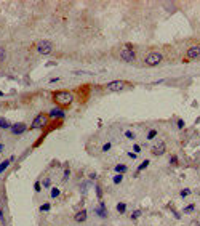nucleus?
I'll use <instances>...</instances> for the list:
<instances>
[{
  "label": "nucleus",
  "instance_id": "31",
  "mask_svg": "<svg viewBox=\"0 0 200 226\" xmlns=\"http://www.w3.org/2000/svg\"><path fill=\"white\" fill-rule=\"evenodd\" d=\"M170 164H171V165H178V164H179V159H178L176 156H171V157H170Z\"/></svg>",
  "mask_w": 200,
  "mask_h": 226
},
{
  "label": "nucleus",
  "instance_id": "12",
  "mask_svg": "<svg viewBox=\"0 0 200 226\" xmlns=\"http://www.w3.org/2000/svg\"><path fill=\"white\" fill-rule=\"evenodd\" d=\"M87 217H88V212L85 208H82L80 212H77L74 215V220H75V223H83V221H87Z\"/></svg>",
  "mask_w": 200,
  "mask_h": 226
},
{
  "label": "nucleus",
  "instance_id": "40",
  "mask_svg": "<svg viewBox=\"0 0 200 226\" xmlns=\"http://www.w3.org/2000/svg\"><path fill=\"white\" fill-rule=\"evenodd\" d=\"M0 96H3V91H0Z\"/></svg>",
  "mask_w": 200,
  "mask_h": 226
},
{
  "label": "nucleus",
  "instance_id": "1",
  "mask_svg": "<svg viewBox=\"0 0 200 226\" xmlns=\"http://www.w3.org/2000/svg\"><path fill=\"white\" fill-rule=\"evenodd\" d=\"M53 101L58 104V108H67V106L72 104L74 101V95L67 90H58V91H53Z\"/></svg>",
  "mask_w": 200,
  "mask_h": 226
},
{
  "label": "nucleus",
  "instance_id": "32",
  "mask_svg": "<svg viewBox=\"0 0 200 226\" xmlns=\"http://www.w3.org/2000/svg\"><path fill=\"white\" fill-rule=\"evenodd\" d=\"M111 148H112V145H111V143H106V145H103L101 151H103V152H107V151H111Z\"/></svg>",
  "mask_w": 200,
  "mask_h": 226
},
{
  "label": "nucleus",
  "instance_id": "20",
  "mask_svg": "<svg viewBox=\"0 0 200 226\" xmlns=\"http://www.w3.org/2000/svg\"><path fill=\"white\" fill-rule=\"evenodd\" d=\"M117 212L118 213H125V212H127V204H125V202H118L117 204Z\"/></svg>",
  "mask_w": 200,
  "mask_h": 226
},
{
  "label": "nucleus",
  "instance_id": "14",
  "mask_svg": "<svg viewBox=\"0 0 200 226\" xmlns=\"http://www.w3.org/2000/svg\"><path fill=\"white\" fill-rule=\"evenodd\" d=\"M11 122L8 120V119H5V117H0V128H3V130H10L11 128Z\"/></svg>",
  "mask_w": 200,
  "mask_h": 226
},
{
  "label": "nucleus",
  "instance_id": "39",
  "mask_svg": "<svg viewBox=\"0 0 200 226\" xmlns=\"http://www.w3.org/2000/svg\"><path fill=\"white\" fill-rule=\"evenodd\" d=\"M2 151H3V145L0 143V152H2Z\"/></svg>",
  "mask_w": 200,
  "mask_h": 226
},
{
  "label": "nucleus",
  "instance_id": "27",
  "mask_svg": "<svg viewBox=\"0 0 200 226\" xmlns=\"http://www.w3.org/2000/svg\"><path fill=\"white\" fill-rule=\"evenodd\" d=\"M191 193H192V191H191V188H184V189H182L181 193H179V196H181V197H187Z\"/></svg>",
  "mask_w": 200,
  "mask_h": 226
},
{
  "label": "nucleus",
  "instance_id": "34",
  "mask_svg": "<svg viewBox=\"0 0 200 226\" xmlns=\"http://www.w3.org/2000/svg\"><path fill=\"white\" fill-rule=\"evenodd\" d=\"M176 125H178V128L179 130H182V128H184V120H182V119H178V124H176Z\"/></svg>",
  "mask_w": 200,
  "mask_h": 226
},
{
  "label": "nucleus",
  "instance_id": "30",
  "mask_svg": "<svg viewBox=\"0 0 200 226\" xmlns=\"http://www.w3.org/2000/svg\"><path fill=\"white\" fill-rule=\"evenodd\" d=\"M139 217H141V210H135L133 213H131V220H138Z\"/></svg>",
  "mask_w": 200,
  "mask_h": 226
},
{
  "label": "nucleus",
  "instance_id": "11",
  "mask_svg": "<svg viewBox=\"0 0 200 226\" xmlns=\"http://www.w3.org/2000/svg\"><path fill=\"white\" fill-rule=\"evenodd\" d=\"M94 213L98 215V217L99 218H107V210H106V204H104V202H101L99 200V204H98V207L94 208Z\"/></svg>",
  "mask_w": 200,
  "mask_h": 226
},
{
  "label": "nucleus",
  "instance_id": "24",
  "mask_svg": "<svg viewBox=\"0 0 200 226\" xmlns=\"http://www.w3.org/2000/svg\"><path fill=\"white\" fill-rule=\"evenodd\" d=\"M61 191L59 188H51V199H56V197H59Z\"/></svg>",
  "mask_w": 200,
  "mask_h": 226
},
{
  "label": "nucleus",
  "instance_id": "33",
  "mask_svg": "<svg viewBox=\"0 0 200 226\" xmlns=\"http://www.w3.org/2000/svg\"><path fill=\"white\" fill-rule=\"evenodd\" d=\"M125 136H127L128 140H135V138H136V136H135V133L130 132V130H127V132H125Z\"/></svg>",
  "mask_w": 200,
  "mask_h": 226
},
{
  "label": "nucleus",
  "instance_id": "19",
  "mask_svg": "<svg viewBox=\"0 0 200 226\" xmlns=\"http://www.w3.org/2000/svg\"><path fill=\"white\" fill-rule=\"evenodd\" d=\"M155 136H157V130L152 128V130H149V132H147V135H146V140H149V141H151V140L155 138Z\"/></svg>",
  "mask_w": 200,
  "mask_h": 226
},
{
  "label": "nucleus",
  "instance_id": "9",
  "mask_svg": "<svg viewBox=\"0 0 200 226\" xmlns=\"http://www.w3.org/2000/svg\"><path fill=\"white\" fill-rule=\"evenodd\" d=\"M186 58L187 60H199L200 58V45H192L187 50V53H186Z\"/></svg>",
  "mask_w": 200,
  "mask_h": 226
},
{
  "label": "nucleus",
  "instance_id": "3",
  "mask_svg": "<svg viewBox=\"0 0 200 226\" xmlns=\"http://www.w3.org/2000/svg\"><path fill=\"white\" fill-rule=\"evenodd\" d=\"M37 51H39L40 55H43V56H46V55H51L53 53V43L50 42V40H39L35 45Z\"/></svg>",
  "mask_w": 200,
  "mask_h": 226
},
{
  "label": "nucleus",
  "instance_id": "22",
  "mask_svg": "<svg viewBox=\"0 0 200 226\" xmlns=\"http://www.w3.org/2000/svg\"><path fill=\"white\" fill-rule=\"evenodd\" d=\"M0 223H2V226H8V221H6L5 213H3V210H2V208H0Z\"/></svg>",
  "mask_w": 200,
  "mask_h": 226
},
{
  "label": "nucleus",
  "instance_id": "21",
  "mask_svg": "<svg viewBox=\"0 0 200 226\" xmlns=\"http://www.w3.org/2000/svg\"><path fill=\"white\" fill-rule=\"evenodd\" d=\"M50 208H51V204H50V202H45V204H42V205H40V208H39V210L43 213V212H50Z\"/></svg>",
  "mask_w": 200,
  "mask_h": 226
},
{
  "label": "nucleus",
  "instance_id": "29",
  "mask_svg": "<svg viewBox=\"0 0 200 226\" xmlns=\"http://www.w3.org/2000/svg\"><path fill=\"white\" fill-rule=\"evenodd\" d=\"M51 186V180L50 178H45V180L42 181V188H50Z\"/></svg>",
  "mask_w": 200,
  "mask_h": 226
},
{
  "label": "nucleus",
  "instance_id": "16",
  "mask_svg": "<svg viewBox=\"0 0 200 226\" xmlns=\"http://www.w3.org/2000/svg\"><path fill=\"white\" fill-rule=\"evenodd\" d=\"M149 164H151V160H149V159L143 160V162H141V165L136 169V173H135V176H138V175H139V172H143L144 169H147V167H149Z\"/></svg>",
  "mask_w": 200,
  "mask_h": 226
},
{
  "label": "nucleus",
  "instance_id": "17",
  "mask_svg": "<svg viewBox=\"0 0 200 226\" xmlns=\"http://www.w3.org/2000/svg\"><path fill=\"white\" fill-rule=\"evenodd\" d=\"M112 181H114V184H120L122 181H123V175H122V173H115L112 176Z\"/></svg>",
  "mask_w": 200,
  "mask_h": 226
},
{
  "label": "nucleus",
  "instance_id": "8",
  "mask_svg": "<svg viewBox=\"0 0 200 226\" xmlns=\"http://www.w3.org/2000/svg\"><path fill=\"white\" fill-rule=\"evenodd\" d=\"M165 151H167V145H165V141H157L154 146H152L151 152H152V156L160 157V156H163V154H165Z\"/></svg>",
  "mask_w": 200,
  "mask_h": 226
},
{
  "label": "nucleus",
  "instance_id": "37",
  "mask_svg": "<svg viewBox=\"0 0 200 226\" xmlns=\"http://www.w3.org/2000/svg\"><path fill=\"white\" fill-rule=\"evenodd\" d=\"M58 80H59V77H53L50 82H51V84H55V82H58Z\"/></svg>",
  "mask_w": 200,
  "mask_h": 226
},
{
  "label": "nucleus",
  "instance_id": "26",
  "mask_svg": "<svg viewBox=\"0 0 200 226\" xmlns=\"http://www.w3.org/2000/svg\"><path fill=\"white\" fill-rule=\"evenodd\" d=\"M69 176H70V170H69V167L66 165V169H64V175H63V181H67V180H69Z\"/></svg>",
  "mask_w": 200,
  "mask_h": 226
},
{
  "label": "nucleus",
  "instance_id": "15",
  "mask_svg": "<svg viewBox=\"0 0 200 226\" xmlns=\"http://www.w3.org/2000/svg\"><path fill=\"white\" fill-rule=\"evenodd\" d=\"M127 170H128V167L125 165V164H117V165L114 167V172L115 173H122V175H123V173H127Z\"/></svg>",
  "mask_w": 200,
  "mask_h": 226
},
{
  "label": "nucleus",
  "instance_id": "13",
  "mask_svg": "<svg viewBox=\"0 0 200 226\" xmlns=\"http://www.w3.org/2000/svg\"><path fill=\"white\" fill-rule=\"evenodd\" d=\"M13 160H15V156H11V157H10V159H5V160H3V162H0V175H2V173L5 172L6 169H8V165H10V164H11V162H13Z\"/></svg>",
  "mask_w": 200,
  "mask_h": 226
},
{
  "label": "nucleus",
  "instance_id": "18",
  "mask_svg": "<svg viewBox=\"0 0 200 226\" xmlns=\"http://www.w3.org/2000/svg\"><path fill=\"white\" fill-rule=\"evenodd\" d=\"M94 191H96V197L98 199H103V188H101V184H94Z\"/></svg>",
  "mask_w": 200,
  "mask_h": 226
},
{
  "label": "nucleus",
  "instance_id": "36",
  "mask_svg": "<svg viewBox=\"0 0 200 226\" xmlns=\"http://www.w3.org/2000/svg\"><path fill=\"white\" fill-rule=\"evenodd\" d=\"M90 180H96V173H90Z\"/></svg>",
  "mask_w": 200,
  "mask_h": 226
},
{
  "label": "nucleus",
  "instance_id": "4",
  "mask_svg": "<svg viewBox=\"0 0 200 226\" xmlns=\"http://www.w3.org/2000/svg\"><path fill=\"white\" fill-rule=\"evenodd\" d=\"M50 124V117L48 114H39L34 117L32 124H30V128H43Z\"/></svg>",
  "mask_w": 200,
  "mask_h": 226
},
{
  "label": "nucleus",
  "instance_id": "7",
  "mask_svg": "<svg viewBox=\"0 0 200 226\" xmlns=\"http://www.w3.org/2000/svg\"><path fill=\"white\" fill-rule=\"evenodd\" d=\"M27 128H29V127L26 125L24 122H16V124H13V125H11L10 132H11V135L19 136V135H23L24 132H27Z\"/></svg>",
  "mask_w": 200,
  "mask_h": 226
},
{
  "label": "nucleus",
  "instance_id": "28",
  "mask_svg": "<svg viewBox=\"0 0 200 226\" xmlns=\"http://www.w3.org/2000/svg\"><path fill=\"white\" fill-rule=\"evenodd\" d=\"M34 191H35V193H40V191H42V183H40V181H35V183H34Z\"/></svg>",
  "mask_w": 200,
  "mask_h": 226
},
{
  "label": "nucleus",
  "instance_id": "23",
  "mask_svg": "<svg viewBox=\"0 0 200 226\" xmlns=\"http://www.w3.org/2000/svg\"><path fill=\"white\" fill-rule=\"evenodd\" d=\"M194 210H195V205L194 204H189V205H186V207H184V210H182V212H184V213H192Z\"/></svg>",
  "mask_w": 200,
  "mask_h": 226
},
{
  "label": "nucleus",
  "instance_id": "5",
  "mask_svg": "<svg viewBox=\"0 0 200 226\" xmlns=\"http://www.w3.org/2000/svg\"><path fill=\"white\" fill-rule=\"evenodd\" d=\"M118 58H120V61H123V63H133L135 60H136V53H135L133 48H122L120 53H118Z\"/></svg>",
  "mask_w": 200,
  "mask_h": 226
},
{
  "label": "nucleus",
  "instance_id": "38",
  "mask_svg": "<svg viewBox=\"0 0 200 226\" xmlns=\"http://www.w3.org/2000/svg\"><path fill=\"white\" fill-rule=\"evenodd\" d=\"M128 156H130L131 159H135V157H136V154H135V152H128Z\"/></svg>",
  "mask_w": 200,
  "mask_h": 226
},
{
  "label": "nucleus",
  "instance_id": "35",
  "mask_svg": "<svg viewBox=\"0 0 200 226\" xmlns=\"http://www.w3.org/2000/svg\"><path fill=\"white\" fill-rule=\"evenodd\" d=\"M133 151H135V154H139L141 152V146L139 145H135L133 146Z\"/></svg>",
  "mask_w": 200,
  "mask_h": 226
},
{
  "label": "nucleus",
  "instance_id": "10",
  "mask_svg": "<svg viewBox=\"0 0 200 226\" xmlns=\"http://www.w3.org/2000/svg\"><path fill=\"white\" fill-rule=\"evenodd\" d=\"M48 117L50 119H64L66 117V112H64L63 108H53V109H50Z\"/></svg>",
  "mask_w": 200,
  "mask_h": 226
},
{
  "label": "nucleus",
  "instance_id": "2",
  "mask_svg": "<svg viewBox=\"0 0 200 226\" xmlns=\"http://www.w3.org/2000/svg\"><path fill=\"white\" fill-rule=\"evenodd\" d=\"M162 61H163V55H162L160 51H151V53L144 58V64L146 66H151V67L158 66Z\"/></svg>",
  "mask_w": 200,
  "mask_h": 226
},
{
  "label": "nucleus",
  "instance_id": "6",
  "mask_svg": "<svg viewBox=\"0 0 200 226\" xmlns=\"http://www.w3.org/2000/svg\"><path fill=\"white\" fill-rule=\"evenodd\" d=\"M127 85H130L127 80H112V82H109V84L106 85V88L109 91H112V93H117V91L125 90V88H127Z\"/></svg>",
  "mask_w": 200,
  "mask_h": 226
},
{
  "label": "nucleus",
  "instance_id": "25",
  "mask_svg": "<svg viewBox=\"0 0 200 226\" xmlns=\"http://www.w3.org/2000/svg\"><path fill=\"white\" fill-rule=\"evenodd\" d=\"M5 60H6V50L3 47H0V63H3Z\"/></svg>",
  "mask_w": 200,
  "mask_h": 226
}]
</instances>
